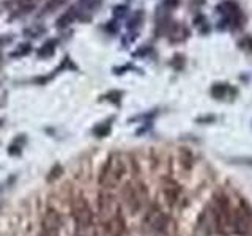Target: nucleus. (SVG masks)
I'll return each instance as SVG.
<instances>
[{"mask_svg": "<svg viewBox=\"0 0 252 236\" xmlns=\"http://www.w3.org/2000/svg\"><path fill=\"white\" fill-rule=\"evenodd\" d=\"M151 52V47H148V46H143V47H141L137 50V52L134 54V57H141V55H147V54H150Z\"/></svg>", "mask_w": 252, "mask_h": 236, "instance_id": "393cba45", "label": "nucleus"}, {"mask_svg": "<svg viewBox=\"0 0 252 236\" xmlns=\"http://www.w3.org/2000/svg\"><path fill=\"white\" fill-rule=\"evenodd\" d=\"M98 216L109 236L125 235V219L117 199L109 192H101L98 199Z\"/></svg>", "mask_w": 252, "mask_h": 236, "instance_id": "f257e3e1", "label": "nucleus"}, {"mask_svg": "<svg viewBox=\"0 0 252 236\" xmlns=\"http://www.w3.org/2000/svg\"><path fill=\"white\" fill-rule=\"evenodd\" d=\"M109 131H110V123H101L98 126H94V129H93V132L96 134L98 137L107 136V134H109Z\"/></svg>", "mask_w": 252, "mask_h": 236, "instance_id": "a211bd4d", "label": "nucleus"}, {"mask_svg": "<svg viewBox=\"0 0 252 236\" xmlns=\"http://www.w3.org/2000/svg\"><path fill=\"white\" fill-rule=\"evenodd\" d=\"M62 219L60 214L54 209H47L43 218L41 224V236H60Z\"/></svg>", "mask_w": 252, "mask_h": 236, "instance_id": "423d86ee", "label": "nucleus"}, {"mask_svg": "<svg viewBox=\"0 0 252 236\" xmlns=\"http://www.w3.org/2000/svg\"><path fill=\"white\" fill-rule=\"evenodd\" d=\"M106 30L109 31V33H117L118 31V22L117 21H109L106 24Z\"/></svg>", "mask_w": 252, "mask_h": 236, "instance_id": "b1692460", "label": "nucleus"}, {"mask_svg": "<svg viewBox=\"0 0 252 236\" xmlns=\"http://www.w3.org/2000/svg\"><path fill=\"white\" fill-rule=\"evenodd\" d=\"M68 0H47L46 5L43 6V11L41 15H50V13H54L55 10L62 8L63 5H65Z\"/></svg>", "mask_w": 252, "mask_h": 236, "instance_id": "4468645a", "label": "nucleus"}, {"mask_svg": "<svg viewBox=\"0 0 252 236\" xmlns=\"http://www.w3.org/2000/svg\"><path fill=\"white\" fill-rule=\"evenodd\" d=\"M251 224H252V213L246 203L232 209V227L236 233L239 235L248 233Z\"/></svg>", "mask_w": 252, "mask_h": 236, "instance_id": "39448f33", "label": "nucleus"}, {"mask_svg": "<svg viewBox=\"0 0 252 236\" xmlns=\"http://www.w3.org/2000/svg\"><path fill=\"white\" fill-rule=\"evenodd\" d=\"M194 25L200 29V33H208L210 31V27L206 24V17L204 15H197L194 17Z\"/></svg>", "mask_w": 252, "mask_h": 236, "instance_id": "dca6fc26", "label": "nucleus"}, {"mask_svg": "<svg viewBox=\"0 0 252 236\" xmlns=\"http://www.w3.org/2000/svg\"><path fill=\"white\" fill-rule=\"evenodd\" d=\"M73 216L76 220L78 236H93L94 232L93 213L84 197L79 195L73 200Z\"/></svg>", "mask_w": 252, "mask_h": 236, "instance_id": "7ed1b4c3", "label": "nucleus"}, {"mask_svg": "<svg viewBox=\"0 0 252 236\" xmlns=\"http://www.w3.org/2000/svg\"><path fill=\"white\" fill-rule=\"evenodd\" d=\"M185 63H186V60H185V55H183V54H175V55H173V59H172V66H173L175 69H181L183 66H185Z\"/></svg>", "mask_w": 252, "mask_h": 236, "instance_id": "aec40b11", "label": "nucleus"}, {"mask_svg": "<svg viewBox=\"0 0 252 236\" xmlns=\"http://www.w3.org/2000/svg\"><path fill=\"white\" fill-rule=\"evenodd\" d=\"M147 227L153 236H175V224L173 220L164 214L161 209L151 208L147 214Z\"/></svg>", "mask_w": 252, "mask_h": 236, "instance_id": "20e7f679", "label": "nucleus"}, {"mask_svg": "<svg viewBox=\"0 0 252 236\" xmlns=\"http://www.w3.org/2000/svg\"><path fill=\"white\" fill-rule=\"evenodd\" d=\"M122 92H117V90H113V92H109L106 94V99H109L110 103H115V104H120V99H122Z\"/></svg>", "mask_w": 252, "mask_h": 236, "instance_id": "4be33fe9", "label": "nucleus"}, {"mask_svg": "<svg viewBox=\"0 0 252 236\" xmlns=\"http://www.w3.org/2000/svg\"><path fill=\"white\" fill-rule=\"evenodd\" d=\"M238 47H241L244 50H249V52H252V38H244V40H241L238 43Z\"/></svg>", "mask_w": 252, "mask_h": 236, "instance_id": "5701e85b", "label": "nucleus"}, {"mask_svg": "<svg viewBox=\"0 0 252 236\" xmlns=\"http://www.w3.org/2000/svg\"><path fill=\"white\" fill-rule=\"evenodd\" d=\"M103 0H79V5L82 8H85V11H94L98 10Z\"/></svg>", "mask_w": 252, "mask_h": 236, "instance_id": "2eb2a0df", "label": "nucleus"}, {"mask_svg": "<svg viewBox=\"0 0 252 236\" xmlns=\"http://www.w3.org/2000/svg\"><path fill=\"white\" fill-rule=\"evenodd\" d=\"M76 17H78V10H76V8L69 10V11H66L63 16L59 17V21H57L55 27H57V29H66V27H69V25H71V24L74 22Z\"/></svg>", "mask_w": 252, "mask_h": 236, "instance_id": "f8f14e48", "label": "nucleus"}, {"mask_svg": "<svg viewBox=\"0 0 252 236\" xmlns=\"http://www.w3.org/2000/svg\"><path fill=\"white\" fill-rule=\"evenodd\" d=\"M112 13H113V17L120 19V17L126 16V13H128V6H126V5H117V6H113Z\"/></svg>", "mask_w": 252, "mask_h": 236, "instance_id": "412c9836", "label": "nucleus"}, {"mask_svg": "<svg viewBox=\"0 0 252 236\" xmlns=\"http://www.w3.org/2000/svg\"><path fill=\"white\" fill-rule=\"evenodd\" d=\"M218 13H220L224 17H229L230 22H232V30L238 29L239 25V21H241V8H239V5L236 2H233V0H225L220 5H218Z\"/></svg>", "mask_w": 252, "mask_h": 236, "instance_id": "0eeeda50", "label": "nucleus"}, {"mask_svg": "<svg viewBox=\"0 0 252 236\" xmlns=\"http://www.w3.org/2000/svg\"><path fill=\"white\" fill-rule=\"evenodd\" d=\"M30 52H32V44L24 43V44H19L15 52H11V57H24V55H29Z\"/></svg>", "mask_w": 252, "mask_h": 236, "instance_id": "f3484780", "label": "nucleus"}, {"mask_svg": "<svg viewBox=\"0 0 252 236\" xmlns=\"http://www.w3.org/2000/svg\"><path fill=\"white\" fill-rule=\"evenodd\" d=\"M55 49H57V40H47L43 46L38 49V57L40 59H49L55 54Z\"/></svg>", "mask_w": 252, "mask_h": 236, "instance_id": "ddd939ff", "label": "nucleus"}, {"mask_svg": "<svg viewBox=\"0 0 252 236\" xmlns=\"http://www.w3.org/2000/svg\"><path fill=\"white\" fill-rule=\"evenodd\" d=\"M126 175V162L122 155H110L107 157L106 164L101 169L99 173V184L104 189H113L120 186V183Z\"/></svg>", "mask_w": 252, "mask_h": 236, "instance_id": "f03ea898", "label": "nucleus"}, {"mask_svg": "<svg viewBox=\"0 0 252 236\" xmlns=\"http://www.w3.org/2000/svg\"><path fill=\"white\" fill-rule=\"evenodd\" d=\"M143 17H145V13L142 10H137L134 11V15H132L129 19H128V22H126V27H128L129 31H136L142 27V24H143Z\"/></svg>", "mask_w": 252, "mask_h": 236, "instance_id": "9b49d317", "label": "nucleus"}, {"mask_svg": "<svg viewBox=\"0 0 252 236\" xmlns=\"http://www.w3.org/2000/svg\"><path fill=\"white\" fill-rule=\"evenodd\" d=\"M123 195H125L126 205H128L132 211L136 213L137 209L141 208V205H142V199H141V194H139V188L136 186V184L128 183V184H126L125 190H123Z\"/></svg>", "mask_w": 252, "mask_h": 236, "instance_id": "6e6552de", "label": "nucleus"}, {"mask_svg": "<svg viewBox=\"0 0 252 236\" xmlns=\"http://www.w3.org/2000/svg\"><path fill=\"white\" fill-rule=\"evenodd\" d=\"M178 5H180V0H162V3H161L159 8H162V10H166V11L170 13L172 10H175Z\"/></svg>", "mask_w": 252, "mask_h": 236, "instance_id": "6ab92c4d", "label": "nucleus"}, {"mask_svg": "<svg viewBox=\"0 0 252 236\" xmlns=\"http://www.w3.org/2000/svg\"><path fill=\"white\" fill-rule=\"evenodd\" d=\"M211 96L214 99H227L236 96V90L229 84H214L211 87Z\"/></svg>", "mask_w": 252, "mask_h": 236, "instance_id": "9d476101", "label": "nucleus"}, {"mask_svg": "<svg viewBox=\"0 0 252 236\" xmlns=\"http://www.w3.org/2000/svg\"><path fill=\"white\" fill-rule=\"evenodd\" d=\"M167 35H169L170 43H181V41H185L191 33H189L186 25L178 24V22H172V25H170V29L167 31Z\"/></svg>", "mask_w": 252, "mask_h": 236, "instance_id": "1a4fd4ad", "label": "nucleus"}]
</instances>
